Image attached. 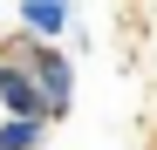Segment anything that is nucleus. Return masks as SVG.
<instances>
[{
  "label": "nucleus",
  "instance_id": "nucleus-1",
  "mask_svg": "<svg viewBox=\"0 0 157 150\" xmlns=\"http://www.w3.org/2000/svg\"><path fill=\"white\" fill-rule=\"evenodd\" d=\"M14 55L28 62L34 75H41V89H48V109H55V116H68V103H75V62L62 55V41H41V34H28V28H21Z\"/></svg>",
  "mask_w": 157,
  "mask_h": 150
},
{
  "label": "nucleus",
  "instance_id": "nucleus-2",
  "mask_svg": "<svg viewBox=\"0 0 157 150\" xmlns=\"http://www.w3.org/2000/svg\"><path fill=\"white\" fill-rule=\"evenodd\" d=\"M0 116H55L41 75L21 62V55H0Z\"/></svg>",
  "mask_w": 157,
  "mask_h": 150
},
{
  "label": "nucleus",
  "instance_id": "nucleus-4",
  "mask_svg": "<svg viewBox=\"0 0 157 150\" xmlns=\"http://www.w3.org/2000/svg\"><path fill=\"white\" fill-rule=\"evenodd\" d=\"M48 116H0V150H34Z\"/></svg>",
  "mask_w": 157,
  "mask_h": 150
},
{
  "label": "nucleus",
  "instance_id": "nucleus-3",
  "mask_svg": "<svg viewBox=\"0 0 157 150\" xmlns=\"http://www.w3.org/2000/svg\"><path fill=\"white\" fill-rule=\"evenodd\" d=\"M14 14H21V28L41 34V41H62L75 28V0H14Z\"/></svg>",
  "mask_w": 157,
  "mask_h": 150
}]
</instances>
